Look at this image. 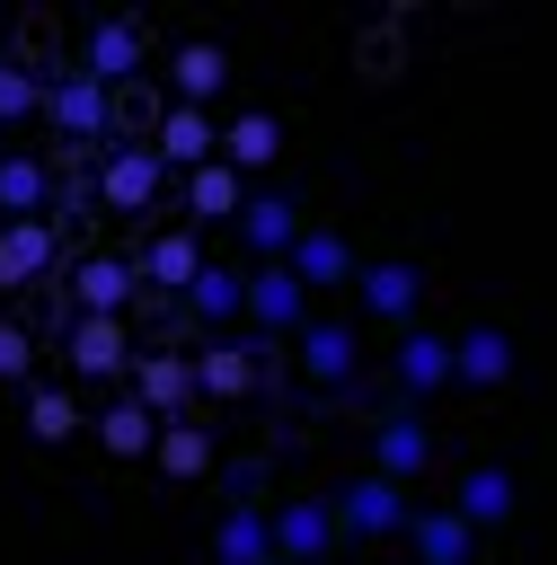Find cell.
Returning a JSON list of instances; mask_svg holds the SVG:
<instances>
[{
  "label": "cell",
  "mask_w": 557,
  "mask_h": 565,
  "mask_svg": "<svg viewBox=\"0 0 557 565\" xmlns=\"http://www.w3.org/2000/svg\"><path fill=\"white\" fill-rule=\"evenodd\" d=\"M88 194H106V212H124V221H150L159 194H168V168L150 159V141H124V150H106V168H97Z\"/></svg>",
  "instance_id": "obj_1"
},
{
  "label": "cell",
  "mask_w": 557,
  "mask_h": 565,
  "mask_svg": "<svg viewBox=\"0 0 557 565\" xmlns=\"http://www.w3.org/2000/svg\"><path fill=\"white\" fill-rule=\"evenodd\" d=\"M106 97H115V88H97V79L71 62L62 79H44V106H35V115H53V132L80 150V141H106Z\"/></svg>",
  "instance_id": "obj_2"
},
{
  "label": "cell",
  "mask_w": 557,
  "mask_h": 565,
  "mask_svg": "<svg viewBox=\"0 0 557 565\" xmlns=\"http://www.w3.org/2000/svg\"><path fill=\"white\" fill-rule=\"evenodd\" d=\"M239 318H256V335H301V318H309V291L292 282V265H256L248 282H239Z\"/></svg>",
  "instance_id": "obj_3"
},
{
  "label": "cell",
  "mask_w": 557,
  "mask_h": 565,
  "mask_svg": "<svg viewBox=\"0 0 557 565\" xmlns=\"http://www.w3.org/2000/svg\"><path fill=\"white\" fill-rule=\"evenodd\" d=\"M327 521H336V539H389V530H407V486L354 477V486L327 503Z\"/></svg>",
  "instance_id": "obj_4"
},
{
  "label": "cell",
  "mask_w": 557,
  "mask_h": 565,
  "mask_svg": "<svg viewBox=\"0 0 557 565\" xmlns=\"http://www.w3.org/2000/svg\"><path fill=\"white\" fill-rule=\"evenodd\" d=\"M80 71H88L97 88H115V79H150V35H141L133 18H97L88 44H80Z\"/></svg>",
  "instance_id": "obj_5"
},
{
  "label": "cell",
  "mask_w": 557,
  "mask_h": 565,
  "mask_svg": "<svg viewBox=\"0 0 557 565\" xmlns=\"http://www.w3.org/2000/svg\"><path fill=\"white\" fill-rule=\"evenodd\" d=\"M150 159L159 168H203V159H221V115H203V106H159V124H150Z\"/></svg>",
  "instance_id": "obj_6"
},
{
  "label": "cell",
  "mask_w": 557,
  "mask_h": 565,
  "mask_svg": "<svg viewBox=\"0 0 557 565\" xmlns=\"http://www.w3.org/2000/svg\"><path fill=\"white\" fill-rule=\"evenodd\" d=\"M221 88H230V53H221L212 35H186V44L168 53V106H203V115H212Z\"/></svg>",
  "instance_id": "obj_7"
},
{
  "label": "cell",
  "mask_w": 557,
  "mask_h": 565,
  "mask_svg": "<svg viewBox=\"0 0 557 565\" xmlns=\"http://www.w3.org/2000/svg\"><path fill=\"white\" fill-rule=\"evenodd\" d=\"M150 424H168V415H186L195 406V371H186V353H133V388H124Z\"/></svg>",
  "instance_id": "obj_8"
},
{
  "label": "cell",
  "mask_w": 557,
  "mask_h": 565,
  "mask_svg": "<svg viewBox=\"0 0 557 565\" xmlns=\"http://www.w3.org/2000/svg\"><path fill=\"white\" fill-rule=\"evenodd\" d=\"M301 230H309V221L292 212V194H248V203H239V238L256 247V265H283Z\"/></svg>",
  "instance_id": "obj_9"
},
{
  "label": "cell",
  "mask_w": 557,
  "mask_h": 565,
  "mask_svg": "<svg viewBox=\"0 0 557 565\" xmlns=\"http://www.w3.org/2000/svg\"><path fill=\"white\" fill-rule=\"evenodd\" d=\"M71 371H80V380L133 371V327H124V318H71Z\"/></svg>",
  "instance_id": "obj_10"
},
{
  "label": "cell",
  "mask_w": 557,
  "mask_h": 565,
  "mask_svg": "<svg viewBox=\"0 0 557 565\" xmlns=\"http://www.w3.org/2000/svg\"><path fill=\"white\" fill-rule=\"evenodd\" d=\"M354 362H362V335H354L345 318H301V371H309L318 388L354 380Z\"/></svg>",
  "instance_id": "obj_11"
},
{
  "label": "cell",
  "mask_w": 557,
  "mask_h": 565,
  "mask_svg": "<svg viewBox=\"0 0 557 565\" xmlns=\"http://www.w3.org/2000/svg\"><path fill=\"white\" fill-rule=\"evenodd\" d=\"M442 512H451L469 539H477V530H504V521H513V477L486 459V468H469V477H460V494H451Z\"/></svg>",
  "instance_id": "obj_12"
},
{
  "label": "cell",
  "mask_w": 557,
  "mask_h": 565,
  "mask_svg": "<svg viewBox=\"0 0 557 565\" xmlns=\"http://www.w3.org/2000/svg\"><path fill=\"white\" fill-rule=\"evenodd\" d=\"M265 530H274V556H292V565H327V547H336L327 503H283V512H265Z\"/></svg>",
  "instance_id": "obj_13"
},
{
  "label": "cell",
  "mask_w": 557,
  "mask_h": 565,
  "mask_svg": "<svg viewBox=\"0 0 557 565\" xmlns=\"http://www.w3.org/2000/svg\"><path fill=\"white\" fill-rule=\"evenodd\" d=\"M274 159H283V115L239 106V115L221 124V168H274Z\"/></svg>",
  "instance_id": "obj_14"
},
{
  "label": "cell",
  "mask_w": 557,
  "mask_h": 565,
  "mask_svg": "<svg viewBox=\"0 0 557 565\" xmlns=\"http://www.w3.org/2000/svg\"><path fill=\"white\" fill-rule=\"evenodd\" d=\"M451 380H469V388H504V380H513V335H504V327H469V335H451Z\"/></svg>",
  "instance_id": "obj_15"
},
{
  "label": "cell",
  "mask_w": 557,
  "mask_h": 565,
  "mask_svg": "<svg viewBox=\"0 0 557 565\" xmlns=\"http://www.w3.org/2000/svg\"><path fill=\"white\" fill-rule=\"evenodd\" d=\"M195 265H203V247H195V230H159V238L141 247V265H133V282H141V291H186V282H195Z\"/></svg>",
  "instance_id": "obj_16"
},
{
  "label": "cell",
  "mask_w": 557,
  "mask_h": 565,
  "mask_svg": "<svg viewBox=\"0 0 557 565\" xmlns=\"http://www.w3.org/2000/svg\"><path fill=\"white\" fill-rule=\"evenodd\" d=\"M283 265H292V282H301V291H336V282L354 274V247H345L336 230H301Z\"/></svg>",
  "instance_id": "obj_17"
},
{
  "label": "cell",
  "mask_w": 557,
  "mask_h": 565,
  "mask_svg": "<svg viewBox=\"0 0 557 565\" xmlns=\"http://www.w3.org/2000/svg\"><path fill=\"white\" fill-rule=\"evenodd\" d=\"M71 291H80V318H124V300H133L141 282H133V265H124V256H80Z\"/></svg>",
  "instance_id": "obj_18"
},
{
  "label": "cell",
  "mask_w": 557,
  "mask_h": 565,
  "mask_svg": "<svg viewBox=\"0 0 557 565\" xmlns=\"http://www.w3.org/2000/svg\"><path fill=\"white\" fill-rule=\"evenodd\" d=\"M53 247H62V230H44V221H0V291L35 282V274L53 265Z\"/></svg>",
  "instance_id": "obj_19"
},
{
  "label": "cell",
  "mask_w": 557,
  "mask_h": 565,
  "mask_svg": "<svg viewBox=\"0 0 557 565\" xmlns=\"http://www.w3.org/2000/svg\"><path fill=\"white\" fill-rule=\"evenodd\" d=\"M371 450H380V468H371V477H389V486H407V477H424V468H433V433H424L416 415H389Z\"/></svg>",
  "instance_id": "obj_20"
},
{
  "label": "cell",
  "mask_w": 557,
  "mask_h": 565,
  "mask_svg": "<svg viewBox=\"0 0 557 565\" xmlns=\"http://www.w3.org/2000/svg\"><path fill=\"white\" fill-rule=\"evenodd\" d=\"M416 300H424V274H416V265H398V256H389V265H362V309H371V318H398V327H407Z\"/></svg>",
  "instance_id": "obj_21"
},
{
  "label": "cell",
  "mask_w": 557,
  "mask_h": 565,
  "mask_svg": "<svg viewBox=\"0 0 557 565\" xmlns=\"http://www.w3.org/2000/svg\"><path fill=\"white\" fill-rule=\"evenodd\" d=\"M186 371H195V397H248L256 388L248 344H203V353H186Z\"/></svg>",
  "instance_id": "obj_22"
},
{
  "label": "cell",
  "mask_w": 557,
  "mask_h": 565,
  "mask_svg": "<svg viewBox=\"0 0 557 565\" xmlns=\"http://www.w3.org/2000/svg\"><path fill=\"white\" fill-rule=\"evenodd\" d=\"M44 185H53V168H44V159L0 150V221H44Z\"/></svg>",
  "instance_id": "obj_23"
},
{
  "label": "cell",
  "mask_w": 557,
  "mask_h": 565,
  "mask_svg": "<svg viewBox=\"0 0 557 565\" xmlns=\"http://www.w3.org/2000/svg\"><path fill=\"white\" fill-rule=\"evenodd\" d=\"M239 203H248L239 168H221V159L186 168V212H195V221H239Z\"/></svg>",
  "instance_id": "obj_24"
},
{
  "label": "cell",
  "mask_w": 557,
  "mask_h": 565,
  "mask_svg": "<svg viewBox=\"0 0 557 565\" xmlns=\"http://www.w3.org/2000/svg\"><path fill=\"white\" fill-rule=\"evenodd\" d=\"M451 380V335H433V327H407L398 335V388H442Z\"/></svg>",
  "instance_id": "obj_25"
},
{
  "label": "cell",
  "mask_w": 557,
  "mask_h": 565,
  "mask_svg": "<svg viewBox=\"0 0 557 565\" xmlns=\"http://www.w3.org/2000/svg\"><path fill=\"white\" fill-rule=\"evenodd\" d=\"M150 459H159V477H203V468H212V433L186 424V415H168L159 441H150Z\"/></svg>",
  "instance_id": "obj_26"
},
{
  "label": "cell",
  "mask_w": 557,
  "mask_h": 565,
  "mask_svg": "<svg viewBox=\"0 0 557 565\" xmlns=\"http://www.w3.org/2000/svg\"><path fill=\"white\" fill-rule=\"evenodd\" d=\"M212 556H221V565H265V556H274V530H265V512H256V503L221 512V530H212Z\"/></svg>",
  "instance_id": "obj_27"
},
{
  "label": "cell",
  "mask_w": 557,
  "mask_h": 565,
  "mask_svg": "<svg viewBox=\"0 0 557 565\" xmlns=\"http://www.w3.org/2000/svg\"><path fill=\"white\" fill-rule=\"evenodd\" d=\"M88 433H97V450H115V459H150V441H159V424H150L133 397H115V406H106Z\"/></svg>",
  "instance_id": "obj_28"
},
{
  "label": "cell",
  "mask_w": 557,
  "mask_h": 565,
  "mask_svg": "<svg viewBox=\"0 0 557 565\" xmlns=\"http://www.w3.org/2000/svg\"><path fill=\"white\" fill-rule=\"evenodd\" d=\"M27 433H35V441H71V433H80V397H71L62 380H35V388H27Z\"/></svg>",
  "instance_id": "obj_29"
},
{
  "label": "cell",
  "mask_w": 557,
  "mask_h": 565,
  "mask_svg": "<svg viewBox=\"0 0 557 565\" xmlns=\"http://www.w3.org/2000/svg\"><path fill=\"white\" fill-rule=\"evenodd\" d=\"M239 282H248L239 265H212V256H203L195 282H186V309H195V318H239Z\"/></svg>",
  "instance_id": "obj_30"
},
{
  "label": "cell",
  "mask_w": 557,
  "mask_h": 565,
  "mask_svg": "<svg viewBox=\"0 0 557 565\" xmlns=\"http://www.w3.org/2000/svg\"><path fill=\"white\" fill-rule=\"evenodd\" d=\"M407 539H416L424 565H469V530L451 512H407Z\"/></svg>",
  "instance_id": "obj_31"
},
{
  "label": "cell",
  "mask_w": 557,
  "mask_h": 565,
  "mask_svg": "<svg viewBox=\"0 0 557 565\" xmlns=\"http://www.w3.org/2000/svg\"><path fill=\"white\" fill-rule=\"evenodd\" d=\"M44 106V79H27L18 62H0V124H18V115H35Z\"/></svg>",
  "instance_id": "obj_32"
},
{
  "label": "cell",
  "mask_w": 557,
  "mask_h": 565,
  "mask_svg": "<svg viewBox=\"0 0 557 565\" xmlns=\"http://www.w3.org/2000/svg\"><path fill=\"white\" fill-rule=\"evenodd\" d=\"M27 371H35V335L0 318V380H27Z\"/></svg>",
  "instance_id": "obj_33"
},
{
  "label": "cell",
  "mask_w": 557,
  "mask_h": 565,
  "mask_svg": "<svg viewBox=\"0 0 557 565\" xmlns=\"http://www.w3.org/2000/svg\"><path fill=\"white\" fill-rule=\"evenodd\" d=\"M265 565H292V556H265Z\"/></svg>",
  "instance_id": "obj_34"
}]
</instances>
